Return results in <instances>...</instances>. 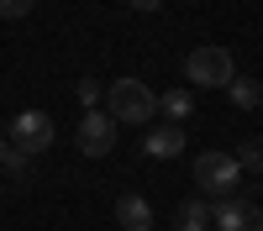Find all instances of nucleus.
I'll return each mask as SVG.
<instances>
[{
    "label": "nucleus",
    "instance_id": "nucleus-3",
    "mask_svg": "<svg viewBox=\"0 0 263 231\" xmlns=\"http://www.w3.org/2000/svg\"><path fill=\"white\" fill-rule=\"evenodd\" d=\"M237 74V58L227 48H190L184 53V79L200 84V90H227Z\"/></svg>",
    "mask_w": 263,
    "mask_h": 231
},
{
    "label": "nucleus",
    "instance_id": "nucleus-8",
    "mask_svg": "<svg viewBox=\"0 0 263 231\" xmlns=\"http://www.w3.org/2000/svg\"><path fill=\"white\" fill-rule=\"evenodd\" d=\"M116 226H121V231H153V205H147V195H121V200H116Z\"/></svg>",
    "mask_w": 263,
    "mask_h": 231
},
{
    "label": "nucleus",
    "instance_id": "nucleus-4",
    "mask_svg": "<svg viewBox=\"0 0 263 231\" xmlns=\"http://www.w3.org/2000/svg\"><path fill=\"white\" fill-rule=\"evenodd\" d=\"M6 142L37 158V153H48V147L58 142V126H53V116H48V111H16V116H11Z\"/></svg>",
    "mask_w": 263,
    "mask_h": 231
},
{
    "label": "nucleus",
    "instance_id": "nucleus-16",
    "mask_svg": "<svg viewBox=\"0 0 263 231\" xmlns=\"http://www.w3.org/2000/svg\"><path fill=\"white\" fill-rule=\"evenodd\" d=\"M158 6H163V0H132V11H142V16H147V11H158Z\"/></svg>",
    "mask_w": 263,
    "mask_h": 231
},
{
    "label": "nucleus",
    "instance_id": "nucleus-12",
    "mask_svg": "<svg viewBox=\"0 0 263 231\" xmlns=\"http://www.w3.org/2000/svg\"><path fill=\"white\" fill-rule=\"evenodd\" d=\"M237 168H242V179H258V168H263V147H258V137H248V142H242V153H237Z\"/></svg>",
    "mask_w": 263,
    "mask_h": 231
},
{
    "label": "nucleus",
    "instance_id": "nucleus-9",
    "mask_svg": "<svg viewBox=\"0 0 263 231\" xmlns=\"http://www.w3.org/2000/svg\"><path fill=\"white\" fill-rule=\"evenodd\" d=\"M227 95H232L237 111H258V100H263V90H258V79H253V74H232Z\"/></svg>",
    "mask_w": 263,
    "mask_h": 231
},
{
    "label": "nucleus",
    "instance_id": "nucleus-11",
    "mask_svg": "<svg viewBox=\"0 0 263 231\" xmlns=\"http://www.w3.org/2000/svg\"><path fill=\"white\" fill-rule=\"evenodd\" d=\"M158 111H163L174 126H179V121L195 111V100H190V90H168V95H158Z\"/></svg>",
    "mask_w": 263,
    "mask_h": 231
},
{
    "label": "nucleus",
    "instance_id": "nucleus-2",
    "mask_svg": "<svg viewBox=\"0 0 263 231\" xmlns=\"http://www.w3.org/2000/svg\"><path fill=\"white\" fill-rule=\"evenodd\" d=\"M195 184H200V195L211 200H237V184H242V168H237L232 153H200L195 158Z\"/></svg>",
    "mask_w": 263,
    "mask_h": 231
},
{
    "label": "nucleus",
    "instance_id": "nucleus-6",
    "mask_svg": "<svg viewBox=\"0 0 263 231\" xmlns=\"http://www.w3.org/2000/svg\"><path fill=\"white\" fill-rule=\"evenodd\" d=\"M111 147H116V121L105 111H84V121H79V153L84 158H105Z\"/></svg>",
    "mask_w": 263,
    "mask_h": 231
},
{
    "label": "nucleus",
    "instance_id": "nucleus-17",
    "mask_svg": "<svg viewBox=\"0 0 263 231\" xmlns=\"http://www.w3.org/2000/svg\"><path fill=\"white\" fill-rule=\"evenodd\" d=\"M6 153H11V142H6V137H0V158H6Z\"/></svg>",
    "mask_w": 263,
    "mask_h": 231
},
{
    "label": "nucleus",
    "instance_id": "nucleus-10",
    "mask_svg": "<svg viewBox=\"0 0 263 231\" xmlns=\"http://www.w3.org/2000/svg\"><path fill=\"white\" fill-rule=\"evenodd\" d=\"M179 231H211V205L205 200H184L179 205Z\"/></svg>",
    "mask_w": 263,
    "mask_h": 231
},
{
    "label": "nucleus",
    "instance_id": "nucleus-7",
    "mask_svg": "<svg viewBox=\"0 0 263 231\" xmlns=\"http://www.w3.org/2000/svg\"><path fill=\"white\" fill-rule=\"evenodd\" d=\"M184 153V126H147V137H142V158H179Z\"/></svg>",
    "mask_w": 263,
    "mask_h": 231
},
{
    "label": "nucleus",
    "instance_id": "nucleus-13",
    "mask_svg": "<svg viewBox=\"0 0 263 231\" xmlns=\"http://www.w3.org/2000/svg\"><path fill=\"white\" fill-rule=\"evenodd\" d=\"M0 168H6V174H16V179H32V153H21V147H11V153L0 158Z\"/></svg>",
    "mask_w": 263,
    "mask_h": 231
},
{
    "label": "nucleus",
    "instance_id": "nucleus-1",
    "mask_svg": "<svg viewBox=\"0 0 263 231\" xmlns=\"http://www.w3.org/2000/svg\"><path fill=\"white\" fill-rule=\"evenodd\" d=\"M105 105H111L116 126H147L158 116V95H153L142 79H116L111 90H105Z\"/></svg>",
    "mask_w": 263,
    "mask_h": 231
},
{
    "label": "nucleus",
    "instance_id": "nucleus-15",
    "mask_svg": "<svg viewBox=\"0 0 263 231\" xmlns=\"http://www.w3.org/2000/svg\"><path fill=\"white\" fill-rule=\"evenodd\" d=\"M32 6H37V0H0V16L21 21V16H32Z\"/></svg>",
    "mask_w": 263,
    "mask_h": 231
},
{
    "label": "nucleus",
    "instance_id": "nucleus-14",
    "mask_svg": "<svg viewBox=\"0 0 263 231\" xmlns=\"http://www.w3.org/2000/svg\"><path fill=\"white\" fill-rule=\"evenodd\" d=\"M74 95H79L84 111H95V105H100V84H95V79H79V84H74Z\"/></svg>",
    "mask_w": 263,
    "mask_h": 231
},
{
    "label": "nucleus",
    "instance_id": "nucleus-5",
    "mask_svg": "<svg viewBox=\"0 0 263 231\" xmlns=\"http://www.w3.org/2000/svg\"><path fill=\"white\" fill-rule=\"evenodd\" d=\"M211 231H263V216L253 200H216L211 205Z\"/></svg>",
    "mask_w": 263,
    "mask_h": 231
}]
</instances>
